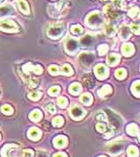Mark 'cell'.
Returning <instances> with one entry per match:
<instances>
[{
    "instance_id": "46",
    "label": "cell",
    "mask_w": 140,
    "mask_h": 157,
    "mask_svg": "<svg viewBox=\"0 0 140 157\" xmlns=\"http://www.w3.org/2000/svg\"><path fill=\"white\" fill-rule=\"evenodd\" d=\"M96 120L100 121H105L107 120L106 114H104V113H98V114L96 115Z\"/></svg>"
},
{
    "instance_id": "45",
    "label": "cell",
    "mask_w": 140,
    "mask_h": 157,
    "mask_svg": "<svg viewBox=\"0 0 140 157\" xmlns=\"http://www.w3.org/2000/svg\"><path fill=\"white\" fill-rule=\"evenodd\" d=\"M32 72L36 73V75H41V73L43 72V68L40 66V65H36V66L34 67V71Z\"/></svg>"
},
{
    "instance_id": "29",
    "label": "cell",
    "mask_w": 140,
    "mask_h": 157,
    "mask_svg": "<svg viewBox=\"0 0 140 157\" xmlns=\"http://www.w3.org/2000/svg\"><path fill=\"white\" fill-rule=\"evenodd\" d=\"M1 111L2 113H4L6 115H12L13 113H14V109H13V107L11 105H3L1 108Z\"/></svg>"
},
{
    "instance_id": "33",
    "label": "cell",
    "mask_w": 140,
    "mask_h": 157,
    "mask_svg": "<svg viewBox=\"0 0 140 157\" xmlns=\"http://www.w3.org/2000/svg\"><path fill=\"white\" fill-rule=\"evenodd\" d=\"M98 54L99 56H105L107 52H108V50H109V46L107 44H101V45H99L98 46Z\"/></svg>"
},
{
    "instance_id": "36",
    "label": "cell",
    "mask_w": 140,
    "mask_h": 157,
    "mask_svg": "<svg viewBox=\"0 0 140 157\" xmlns=\"http://www.w3.org/2000/svg\"><path fill=\"white\" fill-rule=\"evenodd\" d=\"M34 65L32 64V63H27V64H25L23 66V71L26 73V75H29L30 72L34 71Z\"/></svg>"
},
{
    "instance_id": "39",
    "label": "cell",
    "mask_w": 140,
    "mask_h": 157,
    "mask_svg": "<svg viewBox=\"0 0 140 157\" xmlns=\"http://www.w3.org/2000/svg\"><path fill=\"white\" fill-rule=\"evenodd\" d=\"M131 30L135 35H140V24L138 23H132L131 24Z\"/></svg>"
},
{
    "instance_id": "30",
    "label": "cell",
    "mask_w": 140,
    "mask_h": 157,
    "mask_svg": "<svg viewBox=\"0 0 140 157\" xmlns=\"http://www.w3.org/2000/svg\"><path fill=\"white\" fill-rule=\"evenodd\" d=\"M115 77H116V78H118V80H123V78L127 77L126 69H123V68H119V69H117L115 71Z\"/></svg>"
},
{
    "instance_id": "12",
    "label": "cell",
    "mask_w": 140,
    "mask_h": 157,
    "mask_svg": "<svg viewBox=\"0 0 140 157\" xmlns=\"http://www.w3.org/2000/svg\"><path fill=\"white\" fill-rule=\"evenodd\" d=\"M105 14L109 18H117L119 16V12L112 6H107L105 7Z\"/></svg>"
},
{
    "instance_id": "6",
    "label": "cell",
    "mask_w": 140,
    "mask_h": 157,
    "mask_svg": "<svg viewBox=\"0 0 140 157\" xmlns=\"http://www.w3.org/2000/svg\"><path fill=\"white\" fill-rule=\"evenodd\" d=\"M94 72H95V75L98 80H105L109 75V69L106 65L97 64L95 68H94Z\"/></svg>"
},
{
    "instance_id": "3",
    "label": "cell",
    "mask_w": 140,
    "mask_h": 157,
    "mask_svg": "<svg viewBox=\"0 0 140 157\" xmlns=\"http://www.w3.org/2000/svg\"><path fill=\"white\" fill-rule=\"evenodd\" d=\"M65 33V25L64 24H53L50 25L47 29V36L51 39H59L63 36Z\"/></svg>"
},
{
    "instance_id": "53",
    "label": "cell",
    "mask_w": 140,
    "mask_h": 157,
    "mask_svg": "<svg viewBox=\"0 0 140 157\" xmlns=\"http://www.w3.org/2000/svg\"><path fill=\"white\" fill-rule=\"evenodd\" d=\"M139 140H140V137H139Z\"/></svg>"
},
{
    "instance_id": "48",
    "label": "cell",
    "mask_w": 140,
    "mask_h": 157,
    "mask_svg": "<svg viewBox=\"0 0 140 157\" xmlns=\"http://www.w3.org/2000/svg\"><path fill=\"white\" fill-rule=\"evenodd\" d=\"M53 157H67V155H66L65 153H63V152H59V153L55 154Z\"/></svg>"
},
{
    "instance_id": "26",
    "label": "cell",
    "mask_w": 140,
    "mask_h": 157,
    "mask_svg": "<svg viewBox=\"0 0 140 157\" xmlns=\"http://www.w3.org/2000/svg\"><path fill=\"white\" fill-rule=\"evenodd\" d=\"M62 73L64 75H73V69H72V67H71V65L69 64H64L63 65V67H62Z\"/></svg>"
},
{
    "instance_id": "21",
    "label": "cell",
    "mask_w": 140,
    "mask_h": 157,
    "mask_svg": "<svg viewBox=\"0 0 140 157\" xmlns=\"http://www.w3.org/2000/svg\"><path fill=\"white\" fill-rule=\"evenodd\" d=\"M127 132L132 136H137L139 134V129L135 124H131L127 127Z\"/></svg>"
},
{
    "instance_id": "25",
    "label": "cell",
    "mask_w": 140,
    "mask_h": 157,
    "mask_svg": "<svg viewBox=\"0 0 140 157\" xmlns=\"http://www.w3.org/2000/svg\"><path fill=\"white\" fill-rule=\"evenodd\" d=\"M132 92L135 97L140 98V81H135L132 85Z\"/></svg>"
},
{
    "instance_id": "4",
    "label": "cell",
    "mask_w": 140,
    "mask_h": 157,
    "mask_svg": "<svg viewBox=\"0 0 140 157\" xmlns=\"http://www.w3.org/2000/svg\"><path fill=\"white\" fill-rule=\"evenodd\" d=\"M126 143L127 141H120V140L113 141V143H110L108 146H107V150H108V152L111 154V155L116 156L123 152Z\"/></svg>"
},
{
    "instance_id": "42",
    "label": "cell",
    "mask_w": 140,
    "mask_h": 157,
    "mask_svg": "<svg viewBox=\"0 0 140 157\" xmlns=\"http://www.w3.org/2000/svg\"><path fill=\"white\" fill-rule=\"evenodd\" d=\"M45 109H46V111L48 113H50V114H53V113L55 112V105H53V104H47L46 106H45Z\"/></svg>"
},
{
    "instance_id": "27",
    "label": "cell",
    "mask_w": 140,
    "mask_h": 157,
    "mask_svg": "<svg viewBox=\"0 0 140 157\" xmlns=\"http://www.w3.org/2000/svg\"><path fill=\"white\" fill-rule=\"evenodd\" d=\"M127 152H128V155L130 157H137L139 155L138 148H137V147H135V146H130Z\"/></svg>"
},
{
    "instance_id": "8",
    "label": "cell",
    "mask_w": 140,
    "mask_h": 157,
    "mask_svg": "<svg viewBox=\"0 0 140 157\" xmlns=\"http://www.w3.org/2000/svg\"><path fill=\"white\" fill-rule=\"evenodd\" d=\"M94 59H95V56L91 52H83L80 55V62L84 67L90 66L93 63Z\"/></svg>"
},
{
    "instance_id": "5",
    "label": "cell",
    "mask_w": 140,
    "mask_h": 157,
    "mask_svg": "<svg viewBox=\"0 0 140 157\" xmlns=\"http://www.w3.org/2000/svg\"><path fill=\"white\" fill-rule=\"evenodd\" d=\"M0 30L6 33H17L19 29L18 25L12 20H1L0 21Z\"/></svg>"
},
{
    "instance_id": "38",
    "label": "cell",
    "mask_w": 140,
    "mask_h": 157,
    "mask_svg": "<svg viewBox=\"0 0 140 157\" xmlns=\"http://www.w3.org/2000/svg\"><path fill=\"white\" fill-rule=\"evenodd\" d=\"M58 104H59V106H60L61 108H65L66 106H67V104H68V101H67V98H66L61 97V98H58Z\"/></svg>"
},
{
    "instance_id": "15",
    "label": "cell",
    "mask_w": 140,
    "mask_h": 157,
    "mask_svg": "<svg viewBox=\"0 0 140 157\" xmlns=\"http://www.w3.org/2000/svg\"><path fill=\"white\" fill-rule=\"evenodd\" d=\"M123 54L126 56V57H130V56H132L134 54V46L132 43H124L123 45Z\"/></svg>"
},
{
    "instance_id": "49",
    "label": "cell",
    "mask_w": 140,
    "mask_h": 157,
    "mask_svg": "<svg viewBox=\"0 0 140 157\" xmlns=\"http://www.w3.org/2000/svg\"><path fill=\"white\" fill-rule=\"evenodd\" d=\"M37 157H49V156H48V154L46 152H39Z\"/></svg>"
},
{
    "instance_id": "17",
    "label": "cell",
    "mask_w": 140,
    "mask_h": 157,
    "mask_svg": "<svg viewBox=\"0 0 140 157\" xmlns=\"http://www.w3.org/2000/svg\"><path fill=\"white\" fill-rule=\"evenodd\" d=\"M14 10L11 6H0V18H3V17H6L9 15L13 14Z\"/></svg>"
},
{
    "instance_id": "50",
    "label": "cell",
    "mask_w": 140,
    "mask_h": 157,
    "mask_svg": "<svg viewBox=\"0 0 140 157\" xmlns=\"http://www.w3.org/2000/svg\"><path fill=\"white\" fill-rule=\"evenodd\" d=\"M99 157H106V156H99Z\"/></svg>"
},
{
    "instance_id": "18",
    "label": "cell",
    "mask_w": 140,
    "mask_h": 157,
    "mask_svg": "<svg viewBox=\"0 0 140 157\" xmlns=\"http://www.w3.org/2000/svg\"><path fill=\"white\" fill-rule=\"evenodd\" d=\"M94 42V38L91 35H86L81 39V43L83 46H91L92 43Z\"/></svg>"
},
{
    "instance_id": "1",
    "label": "cell",
    "mask_w": 140,
    "mask_h": 157,
    "mask_svg": "<svg viewBox=\"0 0 140 157\" xmlns=\"http://www.w3.org/2000/svg\"><path fill=\"white\" fill-rule=\"evenodd\" d=\"M104 23V16L100 12H92L88 15V17L86 18V24L89 27L92 29H97Z\"/></svg>"
},
{
    "instance_id": "35",
    "label": "cell",
    "mask_w": 140,
    "mask_h": 157,
    "mask_svg": "<svg viewBox=\"0 0 140 157\" xmlns=\"http://www.w3.org/2000/svg\"><path fill=\"white\" fill-rule=\"evenodd\" d=\"M60 91H61V88L59 87V86H53V87H51L48 90V93H49V95H51V97H55V95H58L59 93H60Z\"/></svg>"
},
{
    "instance_id": "32",
    "label": "cell",
    "mask_w": 140,
    "mask_h": 157,
    "mask_svg": "<svg viewBox=\"0 0 140 157\" xmlns=\"http://www.w3.org/2000/svg\"><path fill=\"white\" fill-rule=\"evenodd\" d=\"M63 124H64V118L62 116H57V117L53 118L52 121V125L55 127H62Z\"/></svg>"
},
{
    "instance_id": "41",
    "label": "cell",
    "mask_w": 140,
    "mask_h": 157,
    "mask_svg": "<svg viewBox=\"0 0 140 157\" xmlns=\"http://www.w3.org/2000/svg\"><path fill=\"white\" fill-rule=\"evenodd\" d=\"M112 3L115 7H118V9H123L124 7V2L123 0H112Z\"/></svg>"
},
{
    "instance_id": "2",
    "label": "cell",
    "mask_w": 140,
    "mask_h": 157,
    "mask_svg": "<svg viewBox=\"0 0 140 157\" xmlns=\"http://www.w3.org/2000/svg\"><path fill=\"white\" fill-rule=\"evenodd\" d=\"M22 152L20 148L14 144L6 145L1 150V156L2 157H21Z\"/></svg>"
},
{
    "instance_id": "44",
    "label": "cell",
    "mask_w": 140,
    "mask_h": 157,
    "mask_svg": "<svg viewBox=\"0 0 140 157\" xmlns=\"http://www.w3.org/2000/svg\"><path fill=\"white\" fill-rule=\"evenodd\" d=\"M21 157H34V151L30 150V149H27V150H24L22 152Z\"/></svg>"
},
{
    "instance_id": "51",
    "label": "cell",
    "mask_w": 140,
    "mask_h": 157,
    "mask_svg": "<svg viewBox=\"0 0 140 157\" xmlns=\"http://www.w3.org/2000/svg\"><path fill=\"white\" fill-rule=\"evenodd\" d=\"M0 138H1V135H0Z\"/></svg>"
},
{
    "instance_id": "52",
    "label": "cell",
    "mask_w": 140,
    "mask_h": 157,
    "mask_svg": "<svg viewBox=\"0 0 140 157\" xmlns=\"http://www.w3.org/2000/svg\"><path fill=\"white\" fill-rule=\"evenodd\" d=\"M1 1H2V0H0V2H1Z\"/></svg>"
},
{
    "instance_id": "9",
    "label": "cell",
    "mask_w": 140,
    "mask_h": 157,
    "mask_svg": "<svg viewBox=\"0 0 140 157\" xmlns=\"http://www.w3.org/2000/svg\"><path fill=\"white\" fill-rule=\"evenodd\" d=\"M69 113H70L71 117H72L73 120H75V121L82 120L84 116L86 115V111L84 110L83 108L78 107V106H73V107L70 109Z\"/></svg>"
},
{
    "instance_id": "34",
    "label": "cell",
    "mask_w": 140,
    "mask_h": 157,
    "mask_svg": "<svg viewBox=\"0 0 140 157\" xmlns=\"http://www.w3.org/2000/svg\"><path fill=\"white\" fill-rule=\"evenodd\" d=\"M71 33L73 35H82L83 34V27L81 25H73L71 27Z\"/></svg>"
},
{
    "instance_id": "24",
    "label": "cell",
    "mask_w": 140,
    "mask_h": 157,
    "mask_svg": "<svg viewBox=\"0 0 140 157\" xmlns=\"http://www.w3.org/2000/svg\"><path fill=\"white\" fill-rule=\"evenodd\" d=\"M83 83L85 84L86 87L88 88H91L94 84V80H93V77L91 75H86L85 77L83 78Z\"/></svg>"
},
{
    "instance_id": "11",
    "label": "cell",
    "mask_w": 140,
    "mask_h": 157,
    "mask_svg": "<svg viewBox=\"0 0 140 157\" xmlns=\"http://www.w3.org/2000/svg\"><path fill=\"white\" fill-rule=\"evenodd\" d=\"M27 136L32 140H38V139H40V137H41V131L36 127L30 128L28 130V133H27Z\"/></svg>"
},
{
    "instance_id": "37",
    "label": "cell",
    "mask_w": 140,
    "mask_h": 157,
    "mask_svg": "<svg viewBox=\"0 0 140 157\" xmlns=\"http://www.w3.org/2000/svg\"><path fill=\"white\" fill-rule=\"evenodd\" d=\"M48 71H49L50 75H59V72H60V69H59V67L57 65H50L49 68H48Z\"/></svg>"
},
{
    "instance_id": "10",
    "label": "cell",
    "mask_w": 140,
    "mask_h": 157,
    "mask_svg": "<svg viewBox=\"0 0 140 157\" xmlns=\"http://www.w3.org/2000/svg\"><path fill=\"white\" fill-rule=\"evenodd\" d=\"M67 144H68V139L66 136L60 135V136H57V137L53 139V146H55L57 149L64 148V147L67 146Z\"/></svg>"
},
{
    "instance_id": "23",
    "label": "cell",
    "mask_w": 140,
    "mask_h": 157,
    "mask_svg": "<svg viewBox=\"0 0 140 157\" xmlns=\"http://www.w3.org/2000/svg\"><path fill=\"white\" fill-rule=\"evenodd\" d=\"M81 103L86 106H89L92 103V95L90 93H84L82 97H81Z\"/></svg>"
},
{
    "instance_id": "28",
    "label": "cell",
    "mask_w": 140,
    "mask_h": 157,
    "mask_svg": "<svg viewBox=\"0 0 140 157\" xmlns=\"http://www.w3.org/2000/svg\"><path fill=\"white\" fill-rule=\"evenodd\" d=\"M105 32L108 36H113L116 33V27L113 24H107L105 26Z\"/></svg>"
},
{
    "instance_id": "31",
    "label": "cell",
    "mask_w": 140,
    "mask_h": 157,
    "mask_svg": "<svg viewBox=\"0 0 140 157\" xmlns=\"http://www.w3.org/2000/svg\"><path fill=\"white\" fill-rule=\"evenodd\" d=\"M41 97H42V93L40 91H32L28 94V98L32 101H38Z\"/></svg>"
},
{
    "instance_id": "43",
    "label": "cell",
    "mask_w": 140,
    "mask_h": 157,
    "mask_svg": "<svg viewBox=\"0 0 140 157\" xmlns=\"http://www.w3.org/2000/svg\"><path fill=\"white\" fill-rule=\"evenodd\" d=\"M96 129H97V131H99V132L101 133H105L106 130H107V126L103 123H98L97 125H96Z\"/></svg>"
},
{
    "instance_id": "20",
    "label": "cell",
    "mask_w": 140,
    "mask_h": 157,
    "mask_svg": "<svg viewBox=\"0 0 140 157\" xmlns=\"http://www.w3.org/2000/svg\"><path fill=\"white\" fill-rule=\"evenodd\" d=\"M112 92V88L111 86L109 85H105L104 87H101L100 89L98 90V95L100 98H105L107 95H109Z\"/></svg>"
},
{
    "instance_id": "47",
    "label": "cell",
    "mask_w": 140,
    "mask_h": 157,
    "mask_svg": "<svg viewBox=\"0 0 140 157\" xmlns=\"http://www.w3.org/2000/svg\"><path fill=\"white\" fill-rule=\"evenodd\" d=\"M38 86V81L37 80H30L29 81V87L34 88V87H37Z\"/></svg>"
},
{
    "instance_id": "7",
    "label": "cell",
    "mask_w": 140,
    "mask_h": 157,
    "mask_svg": "<svg viewBox=\"0 0 140 157\" xmlns=\"http://www.w3.org/2000/svg\"><path fill=\"white\" fill-rule=\"evenodd\" d=\"M65 49L68 54L73 55L78 52V42L76 41L75 39H72V38H68L65 42Z\"/></svg>"
},
{
    "instance_id": "40",
    "label": "cell",
    "mask_w": 140,
    "mask_h": 157,
    "mask_svg": "<svg viewBox=\"0 0 140 157\" xmlns=\"http://www.w3.org/2000/svg\"><path fill=\"white\" fill-rule=\"evenodd\" d=\"M139 13V9L138 7H132L131 10H129V16L131 17V18H135V17L137 16V14Z\"/></svg>"
},
{
    "instance_id": "16",
    "label": "cell",
    "mask_w": 140,
    "mask_h": 157,
    "mask_svg": "<svg viewBox=\"0 0 140 157\" xmlns=\"http://www.w3.org/2000/svg\"><path fill=\"white\" fill-rule=\"evenodd\" d=\"M18 7H19L20 12L23 13L25 15L29 14V6L25 0H18Z\"/></svg>"
},
{
    "instance_id": "14",
    "label": "cell",
    "mask_w": 140,
    "mask_h": 157,
    "mask_svg": "<svg viewBox=\"0 0 140 157\" xmlns=\"http://www.w3.org/2000/svg\"><path fill=\"white\" fill-rule=\"evenodd\" d=\"M130 36H131V29L128 25H123L119 29V37L123 40H127L129 39Z\"/></svg>"
},
{
    "instance_id": "13",
    "label": "cell",
    "mask_w": 140,
    "mask_h": 157,
    "mask_svg": "<svg viewBox=\"0 0 140 157\" xmlns=\"http://www.w3.org/2000/svg\"><path fill=\"white\" fill-rule=\"evenodd\" d=\"M120 61V56L118 54H115V52H112V54L109 55L108 59H107V62L110 66H115V65L118 64V62Z\"/></svg>"
},
{
    "instance_id": "22",
    "label": "cell",
    "mask_w": 140,
    "mask_h": 157,
    "mask_svg": "<svg viewBox=\"0 0 140 157\" xmlns=\"http://www.w3.org/2000/svg\"><path fill=\"white\" fill-rule=\"evenodd\" d=\"M29 118H30V121H39L42 118V112L40 110H38V109L37 110L32 111L29 114Z\"/></svg>"
},
{
    "instance_id": "19",
    "label": "cell",
    "mask_w": 140,
    "mask_h": 157,
    "mask_svg": "<svg viewBox=\"0 0 140 157\" xmlns=\"http://www.w3.org/2000/svg\"><path fill=\"white\" fill-rule=\"evenodd\" d=\"M82 91V86L78 83H73L72 85H70L69 87V92L73 95H78L80 94V92Z\"/></svg>"
}]
</instances>
